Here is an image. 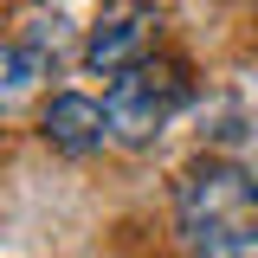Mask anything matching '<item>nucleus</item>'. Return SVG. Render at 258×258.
I'll return each mask as SVG.
<instances>
[{"mask_svg":"<svg viewBox=\"0 0 258 258\" xmlns=\"http://www.w3.org/2000/svg\"><path fill=\"white\" fill-rule=\"evenodd\" d=\"M174 220L181 239L226 232V226H258V174L239 161H200L174 187Z\"/></svg>","mask_w":258,"mask_h":258,"instance_id":"f257e3e1","label":"nucleus"},{"mask_svg":"<svg viewBox=\"0 0 258 258\" xmlns=\"http://www.w3.org/2000/svg\"><path fill=\"white\" fill-rule=\"evenodd\" d=\"M181 97H187V84H181L174 64H149V58H142L136 71L110 78V91H103L110 136H116L123 149H149L161 129H168V116L181 110Z\"/></svg>","mask_w":258,"mask_h":258,"instance_id":"f03ea898","label":"nucleus"},{"mask_svg":"<svg viewBox=\"0 0 258 258\" xmlns=\"http://www.w3.org/2000/svg\"><path fill=\"white\" fill-rule=\"evenodd\" d=\"M155 32H161V13L149 0H103L91 39H84V64L103 78H123L155 52Z\"/></svg>","mask_w":258,"mask_h":258,"instance_id":"7ed1b4c3","label":"nucleus"},{"mask_svg":"<svg viewBox=\"0 0 258 258\" xmlns=\"http://www.w3.org/2000/svg\"><path fill=\"white\" fill-rule=\"evenodd\" d=\"M39 136H45L58 155H91V149H103V136H110V116H103L97 97L58 91L45 103V116H39Z\"/></svg>","mask_w":258,"mask_h":258,"instance_id":"20e7f679","label":"nucleus"},{"mask_svg":"<svg viewBox=\"0 0 258 258\" xmlns=\"http://www.w3.org/2000/svg\"><path fill=\"white\" fill-rule=\"evenodd\" d=\"M45 71H52V52L32 45V39H20V32H7L0 39V116H13L26 97H39Z\"/></svg>","mask_w":258,"mask_h":258,"instance_id":"39448f33","label":"nucleus"},{"mask_svg":"<svg viewBox=\"0 0 258 258\" xmlns=\"http://www.w3.org/2000/svg\"><path fill=\"white\" fill-rule=\"evenodd\" d=\"M194 258H258V226H226V232H200L187 239Z\"/></svg>","mask_w":258,"mask_h":258,"instance_id":"423d86ee","label":"nucleus"}]
</instances>
